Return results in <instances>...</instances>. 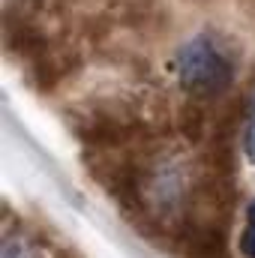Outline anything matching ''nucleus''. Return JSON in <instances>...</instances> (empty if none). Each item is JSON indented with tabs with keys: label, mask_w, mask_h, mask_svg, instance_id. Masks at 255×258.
<instances>
[{
	"label": "nucleus",
	"mask_w": 255,
	"mask_h": 258,
	"mask_svg": "<svg viewBox=\"0 0 255 258\" xmlns=\"http://www.w3.org/2000/svg\"><path fill=\"white\" fill-rule=\"evenodd\" d=\"M171 72L192 102H207L231 90L237 75V57L219 33L201 30L174 51Z\"/></svg>",
	"instance_id": "1"
},
{
	"label": "nucleus",
	"mask_w": 255,
	"mask_h": 258,
	"mask_svg": "<svg viewBox=\"0 0 255 258\" xmlns=\"http://www.w3.org/2000/svg\"><path fill=\"white\" fill-rule=\"evenodd\" d=\"M183 258H228L225 246V222L216 216L183 225Z\"/></svg>",
	"instance_id": "2"
},
{
	"label": "nucleus",
	"mask_w": 255,
	"mask_h": 258,
	"mask_svg": "<svg viewBox=\"0 0 255 258\" xmlns=\"http://www.w3.org/2000/svg\"><path fill=\"white\" fill-rule=\"evenodd\" d=\"M0 258H42V249L30 237H6Z\"/></svg>",
	"instance_id": "3"
},
{
	"label": "nucleus",
	"mask_w": 255,
	"mask_h": 258,
	"mask_svg": "<svg viewBox=\"0 0 255 258\" xmlns=\"http://www.w3.org/2000/svg\"><path fill=\"white\" fill-rule=\"evenodd\" d=\"M237 249H240V255H243V258H255V201H249V204H246Z\"/></svg>",
	"instance_id": "4"
},
{
	"label": "nucleus",
	"mask_w": 255,
	"mask_h": 258,
	"mask_svg": "<svg viewBox=\"0 0 255 258\" xmlns=\"http://www.w3.org/2000/svg\"><path fill=\"white\" fill-rule=\"evenodd\" d=\"M240 147H243V156L246 162L255 165V93L246 105V117H243V132H240Z\"/></svg>",
	"instance_id": "5"
}]
</instances>
